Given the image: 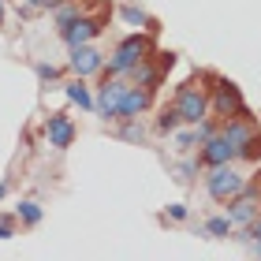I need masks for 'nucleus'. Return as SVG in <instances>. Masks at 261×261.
I'll return each instance as SVG.
<instances>
[{"instance_id": "1", "label": "nucleus", "mask_w": 261, "mask_h": 261, "mask_svg": "<svg viewBox=\"0 0 261 261\" xmlns=\"http://www.w3.org/2000/svg\"><path fill=\"white\" fill-rule=\"evenodd\" d=\"M153 53V41L142 38V34H130V38H123L120 45H116V53L109 56V75H127L130 67H135L138 60H146V56Z\"/></svg>"}, {"instance_id": "2", "label": "nucleus", "mask_w": 261, "mask_h": 261, "mask_svg": "<svg viewBox=\"0 0 261 261\" xmlns=\"http://www.w3.org/2000/svg\"><path fill=\"white\" fill-rule=\"evenodd\" d=\"M220 138L235 149V157H239V161H243V157H254V146H261V142H257V130L246 123L243 116L224 120V123H220Z\"/></svg>"}, {"instance_id": "3", "label": "nucleus", "mask_w": 261, "mask_h": 261, "mask_svg": "<svg viewBox=\"0 0 261 261\" xmlns=\"http://www.w3.org/2000/svg\"><path fill=\"white\" fill-rule=\"evenodd\" d=\"M205 187H209V194L217 201H228L246 187V175L239 168H231V164H213L209 175H205Z\"/></svg>"}, {"instance_id": "4", "label": "nucleus", "mask_w": 261, "mask_h": 261, "mask_svg": "<svg viewBox=\"0 0 261 261\" xmlns=\"http://www.w3.org/2000/svg\"><path fill=\"white\" fill-rule=\"evenodd\" d=\"M175 112H179L183 123L205 120V116H209V97H205V90L194 86V82H183L179 93H175Z\"/></svg>"}, {"instance_id": "5", "label": "nucleus", "mask_w": 261, "mask_h": 261, "mask_svg": "<svg viewBox=\"0 0 261 261\" xmlns=\"http://www.w3.org/2000/svg\"><path fill=\"white\" fill-rule=\"evenodd\" d=\"M127 86H130V82H123V75L105 79L101 93L93 97V112H97L101 120H120V97H123V90H127Z\"/></svg>"}, {"instance_id": "6", "label": "nucleus", "mask_w": 261, "mask_h": 261, "mask_svg": "<svg viewBox=\"0 0 261 261\" xmlns=\"http://www.w3.org/2000/svg\"><path fill=\"white\" fill-rule=\"evenodd\" d=\"M209 109L224 116V120H231V116H243L246 120V105H243V93L231 86V82H220L217 93H213V101H209Z\"/></svg>"}, {"instance_id": "7", "label": "nucleus", "mask_w": 261, "mask_h": 261, "mask_svg": "<svg viewBox=\"0 0 261 261\" xmlns=\"http://www.w3.org/2000/svg\"><path fill=\"white\" fill-rule=\"evenodd\" d=\"M97 19H86V15H75L67 22V27H60V38L67 41V49H79V45H90L93 38H97Z\"/></svg>"}, {"instance_id": "8", "label": "nucleus", "mask_w": 261, "mask_h": 261, "mask_svg": "<svg viewBox=\"0 0 261 261\" xmlns=\"http://www.w3.org/2000/svg\"><path fill=\"white\" fill-rule=\"evenodd\" d=\"M67 67L75 71L79 79H90V75H97V71H105V56L93 49V45H79V49H71Z\"/></svg>"}, {"instance_id": "9", "label": "nucleus", "mask_w": 261, "mask_h": 261, "mask_svg": "<svg viewBox=\"0 0 261 261\" xmlns=\"http://www.w3.org/2000/svg\"><path fill=\"white\" fill-rule=\"evenodd\" d=\"M254 217H257V191H246V187H243L235 198H228V220L231 224L246 228Z\"/></svg>"}, {"instance_id": "10", "label": "nucleus", "mask_w": 261, "mask_h": 261, "mask_svg": "<svg viewBox=\"0 0 261 261\" xmlns=\"http://www.w3.org/2000/svg\"><path fill=\"white\" fill-rule=\"evenodd\" d=\"M45 138H49L53 149H67L71 142H75V123H71V116L64 112H53L49 123H45Z\"/></svg>"}, {"instance_id": "11", "label": "nucleus", "mask_w": 261, "mask_h": 261, "mask_svg": "<svg viewBox=\"0 0 261 261\" xmlns=\"http://www.w3.org/2000/svg\"><path fill=\"white\" fill-rule=\"evenodd\" d=\"M149 101H153V90H146V86H127L123 97H120V120H138V116L149 109Z\"/></svg>"}, {"instance_id": "12", "label": "nucleus", "mask_w": 261, "mask_h": 261, "mask_svg": "<svg viewBox=\"0 0 261 261\" xmlns=\"http://www.w3.org/2000/svg\"><path fill=\"white\" fill-rule=\"evenodd\" d=\"M235 161H239V157H235V149L220 138V130H217L213 138L201 142V157H198V164H209V168H213V164H235Z\"/></svg>"}, {"instance_id": "13", "label": "nucleus", "mask_w": 261, "mask_h": 261, "mask_svg": "<svg viewBox=\"0 0 261 261\" xmlns=\"http://www.w3.org/2000/svg\"><path fill=\"white\" fill-rule=\"evenodd\" d=\"M130 79H135V86H146V90H157V82H161V67H153L149 64V56L146 60H138L135 67L127 71Z\"/></svg>"}, {"instance_id": "14", "label": "nucleus", "mask_w": 261, "mask_h": 261, "mask_svg": "<svg viewBox=\"0 0 261 261\" xmlns=\"http://www.w3.org/2000/svg\"><path fill=\"white\" fill-rule=\"evenodd\" d=\"M64 93H67V101H75L79 109H86V112H93V93L82 86V79H75V82H64Z\"/></svg>"}, {"instance_id": "15", "label": "nucleus", "mask_w": 261, "mask_h": 261, "mask_svg": "<svg viewBox=\"0 0 261 261\" xmlns=\"http://www.w3.org/2000/svg\"><path fill=\"white\" fill-rule=\"evenodd\" d=\"M15 213H19V220L27 224V228L41 224V205H38V201H19V205H15Z\"/></svg>"}, {"instance_id": "16", "label": "nucleus", "mask_w": 261, "mask_h": 261, "mask_svg": "<svg viewBox=\"0 0 261 261\" xmlns=\"http://www.w3.org/2000/svg\"><path fill=\"white\" fill-rule=\"evenodd\" d=\"M179 112H175V105L172 109H161V116H157V130H164V135H175V130H179Z\"/></svg>"}, {"instance_id": "17", "label": "nucleus", "mask_w": 261, "mask_h": 261, "mask_svg": "<svg viewBox=\"0 0 261 261\" xmlns=\"http://www.w3.org/2000/svg\"><path fill=\"white\" fill-rule=\"evenodd\" d=\"M231 228H235V224H231L228 217H213V220H209L201 231H205V235H213V239H224V235H228Z\"/></svg>"}, {"instance_id": "18", "label": "nucleus", "mask_w": 261, "mask_h": 261, "mask_svg": "<svg viewBox=\"0 0 261 261\" xmlns=\"http://www.w3.org/2000/svg\"><path fill=\"white\" fill-rule=\"evenodd\" d=\"M79 15V4H71V0H64V4H56V11H53V19H56V27H67L71 19Z\"/></svg>"}, {"instance_id": "19", "label": "nucleus", "mask_w": 261, "mask_h": 261, "mask_svg": "<svg viewBox=\"0 0 261 261\" xmlns=\"http://www.w3.org/2000/svg\"><path fill=\"white\" fill-rule=\"evenodd\" d=\"M123 19H127V22H135V27L157 30V27H153V19H149V15H146V11H142V8H123Z\"/></svg>"}, {"instance_id": "20", "label": "nucleus", "mask_w": 261, "mask_h": 261, "mask_svg": "<svg viewBox=\"0 0 261 261\" xmlns=\"http://www.w3.org/2000/svg\"><path fill=\"white\" fill-rule=\"evenodd\" d=\"M123 138H127V142H142V138H146V127H142L138 120H127V127H123Z\"/></svg>"}, {"instance_id": "21", "label": "nucleus", "mask_w": 261, "mask_h": 261, "mask_svg": "<svg viewBox=\"0 0 261 261\" xmlns=\"http://www.w3.org/2000/svg\"><path fill=\"white\" fill-rule=\"evenodd\" d=\"M38 79H41V82H56V79H60V67H53V64H38Z\"/></svg>"}, {"instance_id": "22", "label": "nucleus", "mask_w": 261, "mask_h": 261, "mask_svg": "<svg viewBox=\"0 0 261 261\" xmlns=\"http://www.w3.org/2000/svg\"><path fill=\"white\" fill-rule=\"evenodd\" d=\"M175 146H179V149H191V146H194V127H191V130H179V135H175Z\"/></svg>"}, {"instance_id": "23", "label": "nucleus", "mask_w": 261, "mask_h": 261, "mask_svg": "<svg viewBox=\"0 0 261 261\" xmlns=\"http://www.w3.org/2000/svg\"><path fill=\"white\" fill-rule=\"evenodd\" d=\"M194 172H198V161H187V164H179V179H191Z\"/></svg>"}, {"instance_id": "24", "label": "nucleus", "mask_w": 261, "mask_h": 261, "mask_svg": "<svg viewBox=\"0 0 261 261\" xmlns=\"http://www.w3.org/2000/svg\"><path fill=\"white\" fill-rule=\"evenodd\" d=\"M168 217L172 220H187V205H168Z\"/></svg>"}, {"instance_id": "25", "label": "nucleus", "mask_w": 261, "mask_h": 261, "mask_svg": "<svg viewBox=\"0 0 261 261\" xmlns=\"http://www.w3.org/2000/svg\"><path fill=\"white\" fill-rule=\"evenodd\" d=\"M11 235H15V224H11V220H0V239H11Z\"/></svg>"}, {"instance_id": "26", "label": "nucleus", "mask_w": 261, "mask_h": 261, "mask_svg": "<svg viewBox=\"0 0 261 261\" xmlns=\"http://www.w3.org/2000/svg\"><path fill=\"white\" fill-rule=\"evenodd\" d=\"M250 224H254V228H250V235H246V239H257V243H261V217H254Z\"/></svg>"}, {"instance_id": "27", "label": "nucleus", "mask_w": 261, "mask_h": 261, "mask_svg": "<svg viewBox=\"0 0 261 261\" xmlns=\"http://www.w3.org/2000/svg\"><path fill=\"white\" fill-rule=\"evenodd\" d=\"M4 194H8V187H4V183H0V201H4Z\"/></svg>"}, {"instance_id": "28", "label": "nucleus", "mask_w": 261, "mask_h": 261, "mask_svg": "<svg viewBox=\"0 0 261 261\" xmlns=\"http://www.w3.org/2000/svg\"><path fill=\"white\" fill-rule=\"evenodd\" d=\"M0 22H4V0H0Z\"/></svg>"}]
</instances>
